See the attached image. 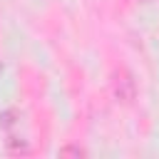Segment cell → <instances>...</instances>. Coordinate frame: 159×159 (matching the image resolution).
Returning a JSON list of instances; mask_svg holds the SVG:
<instances>
[{"instance_id":"cell-1","label":"cell","mask_w":159,"mask_h":159,"mask_svg":"<svg viewBox=\"0 0 159 159\" xmlns=\"http://www.w3.org/2000/svg\"><path fill=\"white\" fill-rule=\"evenodd\" d=\"M112 92H114L117 102L129 104V102L137 97V82L132 80V75H129V72L119 70V72L114 75V80H112Z\"/></svg>"},{"instance_id":"cell-2","label":"cell","mask_w":159,"mask_h":159,"mask_svg":"<svg viewBox=\"0 0 159 159\" xmlns=\"http://www.w3.org/2000/svg\"><path fill=\"white\" fill-rule=\"evenodd\" d=\"M60 154H77L80 157V154H84V149H80V147H65Z\"/></svg>"}]
</instances>
